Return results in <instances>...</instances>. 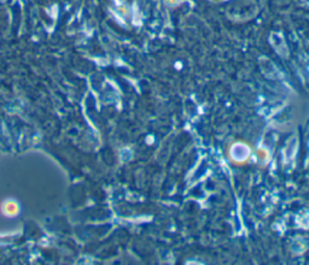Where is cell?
Masks as SVG:
<instances>
[{"mask_svg": "<svg viewBox=\"0 0 309 265\" xmlns=\"http://www.w3.org/2000/svg\"><path fill=\"white\" fill-rule=\"evenodd\" d=\"M21 211L20 204L14 199H8L3 202L2 205V212L5 217H9V218H14V217L19 216Z\"/></svg>", "mask_w": 309, "mask_h": 265, "instance_id": "6da1fadb", "label": "cell"}]
</instances>
